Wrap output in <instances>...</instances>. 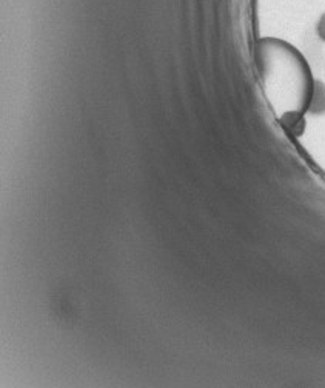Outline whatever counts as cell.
Here are the masks:
<instances>
[{
	"instance_id": "1",
	"label": "cell",
	"mask_w": 325,
	"mask_h": 388,
	"mask_svg": "<svg viewBox=\"0 0 325 388\" xmlns=\"http://www.w3.org/2000/svg\"><path fill=\"white\" fill-rule=\"evenodd\" d=\"M318 36L325 40V14L321 17L318 22Z\"/></svg>"
}]
</instances>
